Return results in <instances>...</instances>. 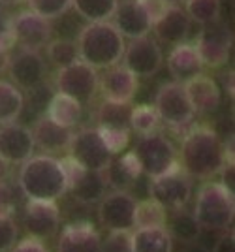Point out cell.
Segmentation results:
<instances>
[{
    "instance_id": "29",
    "label": "cell",
    "mask_w": 235,
    "mask_h": 252,
    "mask_svg": "<svg viewBox=\"0 0 235 252\" xmlns=\"http://www.w3.org/2000/svg\"><path fill=\"white\" fill-rule=\"evenodd\" d=\"M25 109V96L17 85L0 81V125L13 123Z\"/></svg>"
},
{
    "instance_id": "51",
    "label": "cell",
    "mask_w": 235,
    "mask_h": 252,
    "mask_svg": "<svg viewBox=\"0 0 235 252\" xmlns=\"http://www.w3.org/2000/svg\"><path fill=\"white\" fill-rule=\"evenodd\" d=\"M164 2H168L170 6H179V4H181L182 0H164Z\"/></svg>"
},
{
    "instance_id": "2",
    "label": "cell",
    "mask_w": 235,
    "mask_h": 252,
    "mask_svg": "<svg viewBox=\"0 0 235 252\" xmlns=\"http://www.w3.org/2000/svg\"><path fill=\"white\" fill-rule=\"evenodd\" d=\"M19 189L29 200L57 201L68 192V179L60 160L40 155L23 162L19 171Z\"/></svg>"
},
{
    "instance_id": "35",
    "label": "cell",
    "mask_w": 235,
    "mask_h": 252,
    "mask_svg": "<svg viewBox=\"0 0 235 252\" xmlns=\"http://www.w3.org/2000/svg\"><path fill=\"white\" fill-rule=\"evenodd\" d=\"M186 15L200 25L216 23L220 15V0H186Z\"/></svg>"
},
{
    "instance_id": "27",
    "label": "cell",
    "mask_w": 235,
    "mask_h": 252,
    "mask_svg": "<svg viewBox=\"0 0 235 252\" xmlns=\"http://www.w3.org/2000/svg\"><path fill=\"white\" fill-rule=\"evenodd\" d=\"M81 113H83L81 104L74 98H70V96L60 94V93L51 96L49 105L45 109V115L49 117L53 123L64 126V128H74L79 123Z\"/></svg>"
},
{
    "instance_id": "34",
    "label": "cell",
    "mask_w": 235,
    "mask_h": 252,
    "mask_svg": "<svg viewBox=\"0 0 235 252\" xmlns=\"http://www.w3.org/2000/svg\"><path fill=\"white\" fill-rule=\"evenodd\" d=\"M47 57L57 68H64V66L74 64L75 61H79V49L74 40L57 38L47 43Z\"/></svg>"
},
{
    "instance_id": "28",
    "label": "cell",
    "mask_w": 235,
    "mask_h": 252,
    "mask_svg": "<svg viewBox=\"0 0 235 252\" xmlns=\"http://www.w3.org/2000/svg\"><path fill=\"white\" fill-rule=\"evenodd\" d=\"M166 228H168V231H170V235L173 239L186 243V245L196 243L200 239V235H202V226L194 219V215L182 209L173 211V215L168 217Z\"/></svg>"
},
{
    "instance_id": "22",
    "label": "cell",
    "mask_w": 235,
    "mask_h": 252,
    "mask_svg": "<svg viewBox=\"0 0 235 252\" xmlns=\"http://www.w3.org/2000/svg\"><path fill=\"white\" fill-rule=\"evenodd\" d=\"M34 137V147L42 149L43 153H60L70 147L72 141V128L53 123L47 115H42L36 119V125L30 130Z\"/></svg>"
},
{
    "instance_id": "37",
    "label": "cell",
    "mask_w": 235,
    "mask_h": 252,
    "mask_svg": "<svg viewBox=\"0 0 235 252\" xmlns=\"http://www.w3.org/2000/svg\"><path fill=\"white\" fill-rule=\"evenodd\" d=\"M100 136L104 139L106 147L109 149L111 155H118L130 143V130H122V128H98Z\"/></svg>"
},
{
    "instance_id": "18",
    "label": "cell",
    "mask_w": 235,
    "mask_h": 252,
    "mask_svg": "<svg viewBox=\"0 0 235 252\" xmlns=\"http://www.w3.org/2000/svg\"><path fill=\"white\" fill-rule=\"evenodd\" d=\"M138 77L130 72L128 68L122 66H111L107 72L98 79V87L102 91L104 100L109 102H124L132 104L134 96L138 93Z\"/></svg>"
},
{
    "instance_id": "13",
    "label": "cell",
    "mask_w": 235,
    "mask_h": 252,
    "mask_svg": "<svg viewBox=\"0 0 235 252\" xmlns=\"http://www.w3.org/2000/svg\"><path fill=\"white\" fill-rule=\"evenodd\" d=\"M23 226L34 239H49L53 237L60 226V211L57 201L45 200H29L25 205Z\"/></svg>"
},
{
    "instance_id": "15",
    "label": "cell",
    "mask_w": 235,
    "mask_h": 252,
    "mask_svg": "<svg viewBox=\"0 0 235 252\" xmlns=\"http://www.w3.org/2000/svg\"><path fill=\"white\" fill-rule=\"evenodd\" d=\"M13 31H15V43L21 45V49L40 51L51 40L53 27L49 19L38 15L36 11H21L17 17H13Z\"/></svg>"
},
{
    "instance_id": "39",
    "label": "cell",
    "mask_w": 235,
    "mask_h": 252,
    "mask_svg": "<svg viewBox=\"0 0 235 252\" xmlns=\"http://www.w3.org/2000/svg\"><path fill=\"white\" fill-rule=\"evenodd\" d=\"M30 94H29V102L25 100V105H29V109L34 111V113H45V109H47V105H49V100H51V93H49V89L47 87H43L42 85H38V87H34L29 91Z\"/></svg>"
},
{
    "instance_id": "50",
    "label": "cell",
    "mask_w": 235,
    "mask_h": 252,
    "mask_svg": "<svg viewBox=\"0 0 235 252\" xmlns=\"http://www.w3.org/2000/svg\"><path fill=\"white\" fill-rule=\"evenodd\" d=\"M23 0H0V6H13V4H19Z\"/></svg>"
},
{
    "instance_id": "42",
    "label": "cell",
    "mask_w": 235,
    "mask_h": 252,
    "mask_svg": "<svg viewBox=\"0 0 235 252\" xmlns=\"http://www.w3.org/2000/svg\"><path fill=\"white\" fill-rule=\"evenodd\" d=\"M15 45V31H13V17L4 10H0V47L10 49Z\"/></svg>"
},
{
    "instance_id": "31",
    "label": "cell",
    "mask_w": 235,
    "mask_h": 252,
    "mask_svg": "<svg viewBox=\"0 0 235 252\" xmlns=\"http://www.w3.org/2000/svg\"><path fill=\"white\" fill-rule=\"evenodd\" d=\"M118 0H72V6L81 19L88 23L109 21L117 10Z\"/></svg>"
},
{
    "instance_id": "20",
    "label": "cell",
    "mask_w": 235,
    "mask_h": 252,
    "mask_svg": "<svg viewBox=\"0 0 235 252\" xmlns=\"http://www.w3.org/2000/svg\"><path fill=\"white\" fill-rule=\"evenodd\" d=\"M59 252H102V237L90 222H72L59 235Z\"/></svg>"
},
{
    "instance_id": "24",
    "label": "cell",
    "mask_w": 235,
    "mask_h": 252,
    "mask_svg": "<svg viewBox=\"0 0 235 252\" xmlns=\"http://www.w3.org/2000/svg\"><path fill=\"white\" fill-rule=\"evenodd\" d=\"M202 68L203 64L196 47L186 42L177 43L168 57V70L177 81H186L194 75L202 74Z\"/></svg>"
},
{
    "instance_id": "4",
    "label": "cell",
    "mask_w": 235,
    "mask_h": 252,
    "mask_svg": "<svg viewBox=\"0 0 235 252\" xmlns=\"http://www.w3.org/2000/svg\"><path fill=\"white\" fill-rule=\"evenodd\" d=\"M192 215L202 230H228L235 219L234 194L220 183H205L196 196Z\"/></svg>"
},
{
    "instance_id": "44",
    "label": "cell",
    "mask_w": 235,
    "mask_h": 252,
    "mask_svg": "<svg viewBox=\"0 0 235 252\" xmlns=\"http://www.w3.org/2000/svg\"><path fill=\"white\" fill-rule=\"evenodd\" d=\"M10 252H49V251H47V247H45L40 239L27 237V239H23V241L15 243Z\"/></svg>"
},
{
    "instance_id": "11",
    "label": "cell",
    "mask_w": 235,
    "mask_h": 252,
    "mask_svg": "<svg viewBox=\"0 0 235 252\" xmlns=\"http://www.w3.org/2000/svg\"><path fill=\"white\" fill-rule=\"evenodd\" d=\"M60 162L64 166L66 179H68V192L74 196V200L85 203V205H92L106 196L107 181L104 171L81 168L70 157H66Z\"/></svg>"
},
{
    "instance_id": "17",
    "label": "cell",
    "mask_w": 235,
    "mask_h": 252,
    "mask_svg": "<svg viewBox=\"0 0 235 252\" xmlns=\"http://www.w3.org/2000/svg\"><path fill=\"white\" fill-rule=\"evenodd\" d=\"M34 153L32 132L23 125L8 123L0 126V157L10 164H23Z\"/></svg>"
},
{
    "instance_id": "9",
    "label": "cell",
    "mask_w": 235,
    "mask_h": 252,
    "mask_svg": "<svg viewBox=\"0 0 235 252\" xmlns=\"http://www.w3.org/2000/svg\"><path fill=\"white\" fill-rule=\"evenodd\" d=\"M68 151L74 162L92 171H104L113 160V155L106 147L98 128H81L79 132H75Z\"/></svg>"
},
{
    "instance_id": "41",
    "label": "cell",
    "mask_w": 235,
    "mask_h": 252,
    "mask_svg": "<svg viewBox=\"0 0 235 252\" xmlns=\"http://www.w3.org/2000/svg\"><path fill=\"white\" fill-rule=\"evenodd\" d=\"M15 192L6 181H0V219L4 217H13L15 213Z\"/></svg>"
},
{
    "instance_id": "45",
    "label": "cell",
    "mask_w": 235,
    "mask_h": 252,
    "mask_svg": "<svg viewBox=\"0 0 235 252\" xmlns=\"http://www.w3.org/2000/svg\"><path fill=\"white\" fill-rule=\"evenodd\" d=\"M213 252H235V237L234 233H226L222 235L216 245H214Z\"/></svg>"
},
{
    "instance_id": "46",
    "label": "cell",
    "mask_w": 235,
    "mask_h": 252,
    "mask_svg": "<svg viewBox=\"0 0 235 252\" xmlns=\"http://www.w3.org/2000/svg\"><path fill=\"white\" fill-rule=\"evenodd\" d=\"M218 173H222V183H220V185H222L228 192L234 194V164H232V162H230V164L226 162Z\"/></svg>"
},
{
    "instance_id": "1",
    "label": "cell",
    "mask_w": 235,
    "mask_h": 252,
    "mask_svg": "<svg viewBox=\"0 0 235 252\" xmlns=\"http://www.w3.org/2000/svg\"><path fill=\"white\" fill-rule=\"evenodd\" d=\"M181 168L194 179H209L226 164V149L220 136L209 126H196L182 139Z\"/></svg>"
},
{
    "instance_id": "33",
    "label": "cell",
    "mask_w": 235,
    "mask_h": 252,
    "mask_svg": "<svg viewBox=\"0 0 235 252\" xmlns=\"http://www.w3.org/2000/svg\"><path fill=\"white\" fill-rule=\"evenodd\" d=\"M160 117L156 113L154 105H136L130 113V130H134L139 136H145L150 132H156L160 126Z\"/></svg>"
},
{
    "instance_id": "32",
    "label": "cell",
    "mask_w": 235,
    "mask_h": 252,
    "mask_svg": "<svg viewBox=\"0 0 235 252\" xmlns=\"http://www.w3.org/2000/svg\"><path fill=\"white\" fill-rule=\"evenodd\" d=\"M168 209L156 200H143L136 205V226L134 228H150V226H166Z\"/></svg>"
},
{
    "instance_id": "16",
    "label": "cell",
    "mask_w": 235,
    "mask_h": 252,
    "mask_svg": "<svg viewBox=\"0 0 235 252\" xmlns=\"http://www.w3.org/2000/svg\"><path fill=\"white\" fill-rule=\"evenodd\" d=\"M8 70L13 83L27 91L42 85L47 74V66L40 51H30V49H21L15 57H11Z\"/></svg>"
},
{
    "instance_id": "36",
    "label": "cell",
    "mask_w": 235,
    "mask_h": 252,
    "mask_svg": "<svg viewBox=\"0 0 235 252\" xmlns=\"http://www.w3.org/2000/svg\"><path fill=\"white\" fill-rule=\"evenodd\" d=\"M30 10L45 19H59L72 8V0H29Z\"/></svg>"
},
{
    "instance_id": "3",
    "label": "cell",
    "mask_w": 235,
    "mask_h": 252,
    "mask_svg": "<svg viewBox=\"0 0 235 252\" xmlns=\"http://www.w3.org/2000/svg\"><path fill=\"white\" fill-rule=\"evenodd\" d=\"M75 43L79 49V59L96 70L115 66L124 55V38L111 21L85 25Z\"/></svg>"
},
{
    "instance_id": "30",
    "label": "cell",
    "mask_w": 235,
    "mask_h": 252,
    "mask_svg": "<svg viewBox=\"0 0 235 252\" xmlns=\"http://www.w3.org/2000/svg\"><path fill=\"white\" fill-rule=\"evenodd\" d=\"M130 113H132V104L124 102H109L104 100L98 107V128H122L130 130Z\"/></svg>"
},
{
    "instance_id": "14",
    "label": "cell",
    "mask_w": 235,
    "mask_h": 252,
    "mask_svg": "<svg viewBox=\"0 0 235 252\" xmlns=\"http://www.w3.org/2000/svg\"><path fill=\"white\" fill-rule=\"evenodd\" d=\"M124 66L136 77H152L162 66V49L156 40L149 36L136 38L124 49Z\"/></svg>"
},
{
    "instance_id": "47",
    "label": "cell",
    "mask_w": 235,
    "mask_h": 252,
    "mask_svg": "<svg viewBox=\"0 0 235 252\" xmlns=\"http://www.w3.org/2000/svg\"><path fill=\"white\" fill-rule=\"evenodd\" d=\"M10 49H4V47H0V74L2 72H6L8 70V66H10Z\"/></svg>"
},
{
    "instance_id": "48",
    "label": "cell",
    "mask_w": 235,
    "mask_h": 252,
    "mask_svg": "<svg viewBox=\"0 0 235 252\" xmlns=\"http://www.w3.org/2000/svg\"><path fill=\"white\" fill-rule=\"evenodd\" d=\"M10 173H11V164L6 158L0 157V181H8Z\"/></svg>"
},
{
    "instance_id": "7",
    "label": "cell",
    "mask_w": 235,
    "mask_h": 252,
    "mask_svg": "<svg viewBox=\"0 0 235 252\" xmlns=\"http://www.w3.org/2000/svg\"><path fill=\"white\" fill-rule=\"evenodd\" d=\"M98 79H100V75H98L96 68H92L90 64L83 63L79 59L70 66L59 68L55 83H57V91L60 94L70 96L83 105L92 102L98 91Z\"/></svg>"
},
{
    "instance_id": "10",
    "label": "cell",
    "mask_w": 235,
    "mask_h": 252,
    "mask_svg": "<svg viewBox=\"0 0 235 252\" xmlns=\"http://www.w3.org/2000/svg\"><path fill=\"white\" fill-rule=\"evenodd\" d=\"M138 200L126 190L106 192L98 205V220L107 231H130L136 226Z\"/></svg>"
},
{
    "instance_id": "23",
    "label": "cell",
    "mask_w": 235,
    "mask_h": 252,
    "mask_svg": "<svg viewBox=\"0 0 235 252\" xmlns=\"http://www.w3.org/2000/svg\"><path fill=\"white\" fill-rule=\"evenodd\" d=\"M152 31L160 42L177 45L184 42L190 32V17L179 6H170L152 23Z\"/></svg>"
},
{
    "instance_id": "25",
    "label": "cell",
    "mask_w": 235,
    "mask_h": 252,
    "mask_svg": "<svg viewBox=\"0 0 235 252\" xmlns=\"http://www.w3.org/2000/svg\"><path fill=\"white\" fill-rule=\"evenodd\" d=\"M141 173L143 171H141L139 160L134 155V151L126 153L124 157L117 158L115 162L111 160V164L104 169L107 187H113L115 190H126V192H128L130 187H134V183L138 181Z\"/></svg>"
},
{
    "instance_id": "6",
    "label": "cell",
    "mask_w": 235,
    "mask_h": 252,
    "mask_svg": "<svg viewBox=\"0 0 235 252\" xmlns=\"http://www.w3.org/2000/svg\"><path fill=\"white\" fill-rule=\"evenodd\" d=\"M154 109L162 123H166L171 128H182L190 125L196 115L181 81L162 85L154 98Z\"/></svg>"
},
{
    "instance_id": "21",
    "label": "cell",
    "mask_w": 235,
    "mask_h": 252,
    "mask_svg": "<svg viewBox=\"0 0 235 252\" xmlns=\"http://www.w3.org/2000/svg\"><path fill=\"white\" fill-rule=\"evenodd\" d=\"M184 91L196 113H213L220 105V87L209 75L198 74L184 81Z\"/></svg>"
},
{
    "instance_id": "40",
    "label": "cell",
    "mask_w": 235,
    "mask_h": 252,
    "mask_svg": "<svg viewBox=\"0 0 235 252\" xmlns=\"http://www.w3.org/2000/svg\"><path fill=\"white\" fill-rule=\"evenodd\" d=\"M102 252H132L130 231H109V237L102 241Z\"/></svg>"
},
{
    "instance_id": "43",
    "label": "cell",
    "mask_w": 235,
    "mask_h": 252,
    "mask_svg": "<svg viewBox=\"0 0 235 252\" xmlns=\"http://www.w3.org/2000/svg\"><path fill=\"white\" fill-rule=\"evenodd\" d=\"M138 2L143 6V10L149 13V17L152 23L156 21L162 13L170 8V4L164 2V0H138Z\"/></svg>"
},
{
    "instance_id": "49",
    "label": "cell",
    "mask_w": 235,
    "mask_h": 252,
    "mask_svg": "<svg viewBox=\"0 0 235 252\" xmlns=\"http://www.w3.org/2000/svg\"><path fill=\"white\" fill-rule=\"evenodd\" d=\"M182 252H209L207 249H203V247H200V245H194V243H190L186 249Z\"/></svg>"
},
{
    "instance_id": "8",
    "label": "cell",
    "mask_w": 235,
    "mask_h": 252,
    "mask_svg": "<svg viewBox=\"0 0 235 252\" xmlns=\"http://www.w3.org/2000/svg\"><path fill=\"white\" fill-rule=\"evenodd\" d=\"M190 179L192 177L188 173H184L179 164L177 168H173L160 177L150 179L149 196L158 201L160 205H164L166 209H184L192 196V181Z\"/></svg>"
},
{
    "instance_id": "5",
    "label": "cell",
    "mask_w": 235,
    "mask_h": 252,
    "mask_svg": "<svg viewBox=\"0 0 235 252\" xmlns=\"http://www.w3.org/2000/svg\"><path fill=\"white\" fill-rule=\"evenodd\" d=\"M134 155L138 157L141 171L150 179L160 177L179 166L175 145L158 132H150L139 137Z\"/></svg>"
},
{
    "instance_id": "12",
    "label": "cell",
    "mask_w": 235,
    "mask_h": 252,
    "mask_svg": "<svg viewBox=\"0 0 235 252\" xmlns=\"http://www.w3.org/2000/svg\"><path fill=\"white\" fill-rule=\"evenodd\" d=\"M232 32L224 25H205L196 40V51L200 55V61L207 68H220L228 63L230 51H232Z\"/></svg>"
},
{
    "instance_id": "19",
    "label": "cell",
    "mask_w": 235,
    "mask_h": 252,
    "mask_svg": "<svg viewBox=\"0 0 235 252\" xmlns=\"http://www.w3.org/2000/svg\"><path fill=\"white\" fill-rule=\"evenodd\" d=\"M115 27L120 32L122 38H143L149 36V32L152 31V21H150L149 13L143 10V6L138 0H124L122 4H117L115 10Z\"/></svg>"
},
{
    "instance_id": "38",
    "label": "cell",
    "mask_w": 235,
    "mask_h": 252,
    "mask_svg": "<svg viewBox=\"0 0 235 252\" xmlns=\"http://www.w3.org/2000/svg\"><path fill=\"white\" fill-rule=\"evenodd\" d=\"M17 235H19V228L11 217L0 219V252H10L13 245L17 243Z\"/></svg>"
},
{
    "instance_id": "26",
    "label": "cell",
    "mask_w": 235,
    "mask_h": 252,
    "mask_svg": "<svg viewBox=\"0 0 235 252\" xmlns=\"http://www.w3.org/2000/svg\"><path fill=\"white\" fill-rule=\"evenodd\" d=\"M132 252H173V237L166 226L136 228L130 233Z\"/></svg>"
}]
</instances>
